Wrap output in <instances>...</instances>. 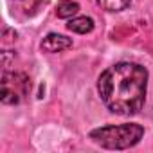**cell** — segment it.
<instances>
[{
	"label": "cell",
	"instance_id": "obj_1",
	"mask_svg": "<svg viewBox=\"0 0 153 153\" xmlns=\"http://www.w3.org/2000/svg\"><path fill=\"white\" fill-rule=\"evenodd\" d=\"M148 70L131 61L108 67L97 79V94L105 106L117 115H135L146 101Z\"/></svg>",
	"mask_w": 153,
	"mask_h": 153
},
{
	"label": "cell",
	"instance_id": "obj_2",
	"mask_svg": "<svg viewBox=\"0 0 153 153\" xmlns=\"http://www.w3.org/2000/svg\"><path fill=\"white\" fill-rule=\"evenodd\" d=\"M88 137L105 149H128L144 137V128L137 123L108 124L92 130Z\"/></svg>",
	"mask_w": 153,
	"mask_h": 153
},
{
	"label": "cell",
	"instance_id": "obj_3",
	"mask_svg": "<svg viewBox=\"0 0 153 153\" xmlns=\"http://www.w3.org/2000/svg\"><path fill=\"white\" fill-rule=\"evenodd\" d=\"M31 90V79L25 72H4L0 81V99L4 105L22 103Z\"/></svg>",
	"mask_w": 153,
	"mask_h": 153
},
{
	"label": "cell",
	"instance_id": "obj_4",
	"mask_svg": "<svg viewBox=\"0 0 153 153\" xmlns=\"http://www.w3.org/2000/svg\"><path fill=\"white\" fill-rule=\"evenodd\" d=\"M42 51L43 52H49V54H56V52H61V51H67L72 47V40L63 36V34H58V33H49L43 40H42Z\"/></svg>",
	"mask_w": 153,
	"mask_h": 153
},
{
	"label": "cell",
	"instance_id": "obj_5",
	"mask_svg": "<svg viewBox=\"0 0 153 153\" xmlns=\"http://www.w3.org/2000/svg\"><path fill=\"white\" fill-rule=\"evenodd\" d=\"M67 29L72 33H78V34H87L94 31V20L90 16H76L68 20Z\"/></svg>",
	"mask_w": 153,
	"mask_h": 153
},
{
	"label": "cell",
	"instance_id": "obj_6",
	"mask_svg": "<svg viewBox=\"0 0 153 153\" xmlns=\"http://www.w3.org/2000/svg\"><path fill=\"white\" fill-rule=\"evenodd\" d=\"M78 11H79V4L72 2V0H63L56 7L58 18H72L74 15H78Z\"/></svg>",
	"mask_w": 153,
	"mask_h": 153
},
{
	"label": "cell",
	"instance_id": "obj_7",
	"mask_svg": "<svg viewBox=\"0 0 153 153\" xmlns=\"http://www.w3.org/2000/svg\"><path fill=\"white\" fill-rule=\"evenodd\" d=\"M97 6H101V9L105 11H110V13H119L123 9H126L131 0H96Z\"/></svg>",
	"mask_w": 153,
	"mask_h": 153
},
{
	"label": "cell",
	"instance_id": "obj_8",
	"mask_svg": "<svg viewBox=\"0 0 153 153\" xmlns=\"http://www.w3.org/2000/svg\"><path fill=\"white\" fill-rule=\"evenodd\" d=\"M16 2H22V4H24V7L27 9V7H38L40 0H16Z\"/></svg>",
	"mask_w": 153,
	"mask_h": 153
}]
</instances>
